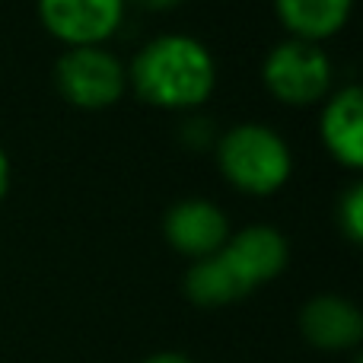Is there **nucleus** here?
Listing matches in <instances>:
<instances>
[{"mask_svg": "<svg viewBox=\"0 0 363 363\" xmlns=\"http://www.w3.org/2000/svg\"><path fill=\"white\" fill-rule=\"evenodd\" d=\"M125 70L134 96L166 112L201 108L217 89V61L211 48L188 32L153 35Z\"/></svg>", "mask_w": 363, "mask_h": 363, "instance_id": "1", "label": "nucleus"}, {"mask_svg": "<svg viewBox=\"0 0 363 363\" xmlns=\"http://www.w3.org/2000/svg\"><path fill=\"white\" fill-rule=\"evenodd\" d=\"M220 176L236 191L252 198H268L281 191L294 176V150L274 128L262 121L233 125L213 140Z\"/></svg>", "mask_w": 363, "mask_h": 363, "instance_id": "2", "label": "nucleus"}, {"mask_svg": "<svg viewBox=\"0 0 363 363\" xmlns=\"http://www.w3.org/2000/svg\"><path fill=\"white\" fill-rule=\"evenodd\" d=\"M262 83L284 106H315L335 89V64L325 45L281 38L262 61Z\"/></svg>", "mask_w": 363, "mask_h": 363, "instance_id": "3", "label": "nucleus"}, {"mask_svg": "<svg viewBox=\"0 0 363 363\" xmlns=\"http://www.w3.org/2000/svg\"><path fill=\"white\" fill-rule=\"evenodd\" d=\"M55 86L70 106L99 112L125 96L128 70L106 45L64 48L55 61Z\"/></svg>", "mask_w": 363, "mask_h": 363, "instance_id": "4", "label": "nucleus"}, {"mask_svg": "<svg viewBox=\"0 0 363 363\" xmlns=\"http://www.w3.org/2000/svg\"><path fill=\"white\" fill-rule=\"evenodd\" d=\"M42 26L64 45H106L121 29L128 13V0H38Z\"/></svg>", "mask_w": 363, "mask_h": 363, "instance_id": "5", "label": "nucleus"}, {"mask_svg": "<svg viewBox=\"0 0 363 363\" xmlns=\"http://www.w3.org/2000/svg\"><path fill=\"white\" fill-rule=\"evenodd\" d=\"M163 236L179 255L207 258L220 252L230 239V220L213 201L207 198H182L166 211L163 217Z\"/></svg>", "mask_w": 363, "mask_h": 363, "instance_id": "6", "label": "nucleus"}, {"mask_svg": "<svg viewBox=\"0 0 363 363\" xmlns=\"http://www.w3.org/2000/svg\"><path fill=\"white\" fill-rule=\"evenodd\" d=\"M220 252L230 258V264L242 277L249 294L255 287H262V284H271L274 277H281V271L290 262L287 236L277 226L268 223H252L230 233V239H226V245Z\"/></svg>", "mask_w": 363, "mask_h": 363, "instance_id": "7", "label": "nucleus"}, {"mask_svg": "<svg viewBox=\"0 0 363 363\" xmlns=\"http://www.w3.org/2000/svg\"><path fill=\"white\" fill-rule=\"evenodd\" d=\"M319 138L335 163L345 169L363 166V93L357 83H345L322 99Z\"/></svg>", "mask_w": 363, "mask_h": 363, "instance_id": "8", "label": "nucleus"}, {"mask_svg": "<svg viewBox=\"0 0 363 363\" xmlns=\"http://www.w3.org/2000/svg\"><path fill=\"white\" fill-rule=\"evenodd\" d=\"M300 335L319 351H351L363 338V313L341 294H319L303 303Z\"/></svg>", "mask_w": 363, "mask_h": 363, "instance_id": "9", "label": "nucleus"}, {"mask_svg": "<svg viewBox=\"0 0 363 363\" xmlns=\"http://www.w3.org/2000/svg\"><path fill=\"white\" fill-rule=\"evenodd\" d=\"M182 290L201 309H223L249 296V287L242 284V277L236 274V268L223 252L191 262V268L185 271V281H182Z\"/></svg>", "mask_w": 363, "mask_h": 363, "instance_id": "10", "label": "nucleus"}, {"mask_svg": "<svg viewBox=\"0 0 363 363\" xmlns=\"http://www.w3.org/2000/svg\"><path fill=\"white\" fill-rule=\"evenodd\" d=\"M354 0H274V13L290 38L325 42L347 26Z\"/></svg>", "mask_w": 363, "mask_h": 363, "instance_id": "11", "label": "nucleus"}, {"mask_svg": "<svg viewBox=\"0 0 363 363\" xmlns=\"http://www.w3.org/2000/svg\"><path fill=\"white\" fill-rule=\"evenodd\" d=\"M335 220H338V230L345 233V239L351 245L363 242V185L351 182V185L341 191L338 207H335Z\"/></svg>", "mask_w": 363, "mask_h": 363, "instance_id": "12", "label": "nucleus"}, {"mask_svg": "<svg viewBox=\"0 0 363 363\" xmlns=\"http://www.w3.org/2000/svg\"><path fill=\"white\" fill-rule=\"evenodd\" d=\"M207 118H191L182 125V138H185V144L191 147V150H204V147H211L213 140V131L204 125Z\"/></svg>", "mask_w": 363, "mask_h": 363, "instance_id": "13", "label": "nucleus"}, {"mask_svg": "<svg viewBox=\"0 0 363 363\" xmlns=\"http://www.w3.org/2000/svg\"><path fill=\"white\" fill-rule=\"evenodd\" d=\"M128 4L140 6V10H147V13H166V10H176V6H182L185 0H128Z\"/></svg>", "mask_w": 363, "mask_h": 363, "instance_id": "14", "label": "nucleus"}, {"mask_svg": "<svg viewBox=\"0 0 363 363\" xmlns=\"http://www.w3.org/2000/svg\"><path fill=\"white\" fill-rule=\"evenodd\" d=\"M10 179H13L10 157H6V150L0 147V201H4V198H6V191H10Z\"/></svg>", "mask_w": 363, "mask_h": 363, "instance_id": "15", "label": "nucleus"}, {"mask_svg": "<svg viewBox=\"0 0 363 363\" xmlns=\"http://www.w3.org/2000/svg\"><path fill=\"white\" fill-rule=\"evenodd\" d=\"M140 363H191V360L179 351H160V354H150V357L140 360Z\"/></svg>", "mask_w": 363, "mask_h": 363, "instance_id": "16", "label": "nucleus"}]
</instances>
